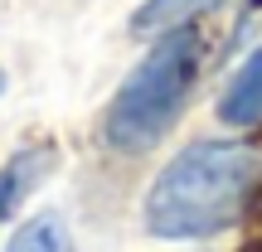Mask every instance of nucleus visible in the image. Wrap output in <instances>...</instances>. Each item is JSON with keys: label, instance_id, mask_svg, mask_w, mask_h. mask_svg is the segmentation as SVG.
Segmentation results:
<instances>
[{"label": "nucleus", "instance_id": "obj_1", "mask_svg": "<svg viewBox=\"0 0 262 252\" xmlns=\"http://www.w3.org/2000/svg\"><path fill=\"white\" fill-rule=\"evenodd\" d=\"M262 155L243 141H194L156 175L146 194V228L156 238H214L253 209Z\"/></svg>", "mask_w": 262, "mask_h": 252}, {"label": "nucleus", "instance_id": "obj_2", "mask_svg": "<svg viewBox=\"0 0 262 252\" xmlns=\"http://www.w3.org/2000/svg\"><path fill=\"white\" fill-rule=\"evenodd\" d=\"M199 68H204V39L194 25L160 34L156 49L136 63V73L122 83V93L107 107V122H102L107 146L126 150V155L150 150L180 122V112L199 83Z\"/></svg>", "mask_w": 262, "mask_h": 252}, {"label": "nucleus", "instance_id": "obj_3", "mask_svg": "<svg viewBox=\"0 0 262 252\" xmlns=\"http://www.w3.org/2000/svg\"><path fill=\"white\" fill-rule=\"evenodd\" d=\"M219 5H224V0H146V5L131 15V34L136 39H160V34H170V29H185V25H194V19L214 15Z\"/></svg>", "mask_w": 262, "mask_h": 252}, {"label": "nucleus", "instance_id": "obj_4", "mask_svg": "<svg viewBox=\"0 0 262 252\" xmlns=\"http://www.w3.org/2000/svg\"><path fill=\"white\" fill-rule=\"evenodd\" d=\"M219 117L228 126H257L262 122V49L233 73L228 93L219 97Z\"/></svg>", "mask_w": 262, "mask_h": 252}, {"label": "nucleus", "instance_id": "obj_5", "mask_svg": "<svg viewBox=\"0 0 262 252\" xmlns=\"http://www.w3.org/2000/svg\"><path fill=\"white\" fill-rule=\"evenodd\" d=\"M5 252H68V233H63V223L54 214H39L10 238Z\"/></svg>", "mask_w": 262, "mask_h": 252}, {"label": "nucleus", "instance_id": "obj_6", "mask_svg": "<svg viewBox=\"0 0 262 252\" xmlns=\"http://www.w3.org/2000/svg\"><path fill=\"white\" fill-rule=\"evenodd\" d=\"M15 194H19V179H15V170H0V218L10 214V204H15Z\"/></svg>", "mask_w": 262, "mask_h": 252}, {"label": "nucleus", "instance_id": "obj_7", "mask_svg": "<svg viewBox=\"0 0 262 252\" xmlns=\"http://www.w3.org/2000/svg\"><path fill=\"white\" fill-rule=\"evenodd\" d=\"M0 87H5V78H0Z\"/></svg>", "mask_w": 262, "mask_h": 252}]
</instances>
